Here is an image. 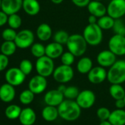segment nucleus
<instances>
[{"label": "nucleus", "instance_id": "nucleus-1", "mask_svg": "<svg viewBox=\"0 0 125 125\" xmlns=\"http://www.w3.org/2000/svg\"><path fill=\"white\" fill-rule=\"evenodd\" d=\"M59 116L66 122L76 121L81 115L82 108L76 100L65 99L57 107Z\"/></svg>", "mask_w": 125, "mask_h": 125}, {"label": "nucleus", "instance_id": "nucleus-2", "mask_svg": "<svg viewBox=\"0 0 125 125\" xmlns=\"http://www.w3.org/2000/svg\"><path fill=\"white\" fill-rule=\"evenodd\" d=\"M66 46L69 52L73 53L76 57H80L85 53L88 43L83 35L80 34H73L70 35L66 43Z\"/></svg>", "mask_w": 125, "mask_h": 125}, {"label": "nucleus", "instance_id": "nucleus-3", "mask_svg": "<svg viewBox=\"0 0 125 125\" xmlns=\"http://www.w3.org/2000/svg\"><path fill=\"white\" fill-rule=\"evenodd\" d=\"M108 81L111 84L125 83V61H116L108 71Z\"/></svg>", "mask_w": 125, "mask_h": 125}, {"label": "nucleus", "instance_id": "nucleus-4", "mask_svg": "<svg viewBox=\"0 0 125 125\" xmlns=\"http://www.w3.org/2000/svg\"><path fill=\"white\" fill-rule=\"evenodd\" d=\"M83 35L88 45L91 46H97L99 45L103 39L102 29L97 23L88 24L83 30Z\"/></svg>", "mask_w": 125, "mask_h": 125}, {"label": "nucleus", "instance_id": "nucleus-5", "mask_svg": "<svg viewBox=\"0 0 125 125\" xmlns=\"http://www.w3.org/2000/svg\"><path fill=\"white\" fill-rule=\"evenodd\" d=\"M53 60L54 59L46 55L37 59L35 62V70L37 73L45 78L52 75L55 69Z\"/></svg>", "mask_w": 125, "mask_h": 125}, {"label": "nucleus", "instance_id": "nucleus-6", "mask_svg": "<svg viewBox=\"0 0 125 125\" xmlns=\"http://www.w3.org/2000/svg\"><path fill=\"white\" fill-rule=\"evenodd\" d=\"M74 75V72L71 66L61 64L57 67L52 74L55 81L60 84H65L71 81Z\"/></svg>", "mask_w": 125, "mask_h": 125}, {"label": "nucleus", "instance_id": "nucleus-7", "mask_svg": "<svg viewBox=\"0 0 125 125\" xmlns=\"http://www.w3.org/2000/svg\"><path fill=\"white\" fill-rule=\"evenodd\" d=\"M35 35L29 29H22L17 32L16 37L14 40L18 48L27 49L34 44Z\"/></svg>", "mask_w": 125, "mask_h": 125}, {"label": "nucleus", "instance_id": "nucleus-8", "mask_svg": "<svg viewBox=\"0 0 125 125\" xmlns=\"http://www.w3.org/2000/svg\"><path fill=\"white\" fill-rule=\"evenodd\" d=\"M26 76L19 67H11L5 73L6 82L15 87L21 85L24 82Z\"/></svg>", "mask_w": 125, "mask_h": 125}, {"label": "nucleus", "instance_id": "nucleus-9", "mask_svg": "<svg viewBox=\"0 0 125 125\" xmlns=\"http://www.w3.org/2000/svg\"><path fill=\"white\" fill-rule=\"evenodd\" d=\"M75 100L82 109H89L96 102V94L90 89H85L80 92Z\"/></svg>", "mask_w": 125, "mask_h": 125}, {"label": "nucleus", "instance_id": "nucleus-10", "mask_svg": "<svg viewBox=\"0 0 125 125\" xmlns=\"http://www.w3.org/2000/svg\"><path fill=\"white\" fill-rule=\"evenodd\" d=\"M109 50L116 56L125 55V36L114 34L108 42Z\"/></svg>", "mask_w": 125, "mask_h": 125}, {"label": "nucleus", "instance_id": "nucleus-11", "mask_svg": "<svg viewBox=\"0 0 125 125\" xmlns=\"http://www.w3.org/2000/svg\"><path fill=\"white\" fill-rule=\"evenodd\" d=\"M107 13L113 19H119L125 15V0H111L107 7Z\"/></svg>", "mask_w": 125, "mask_h": 125}, {"label": "nucleus", "instance_id": "nucleus-12", "mask_svg": "<svg viewBox=\"0 0 125 125\" xmlns=\"http://www.w3.org/2000/svg\"><path fill=\"white\" fill-rule=\"evenodd\" d=\"M47 85L48 82L46 78L38 74L29 80L28 83V89L35 94H40L46 89Z\"/></svg>", "mask_w": 125, "mask_h": 125}, {"label": "nucleus", "instance_id": "nucleus-13", "mask_svg": "<svg viewBox=\"0 0 125 125\" xmlns=\"http://www.w3.org/2000/svg\"><path fill=\"white\" fill-rule=\"evenodd\" d=\"M87 75L89 82L93 84L102 83L108 78L107 70H105V67H102L101 66L93 67Z\"/></svg>", "mask_w": 125, "mask_h": 125}, {"label": "nucleus", "instance_id": "nucleus-14", "mask_svg": "<svg viewBox=\"0 0 125 125\" xmlns=\"http://www.w3.org/2000/svg\"><path fill=\"white\" fill-rule=\"evenodd\" d=\"M64 100L63 93L57 89L48 91L43 97V101L46 105L55 107H58Z\"/></svg>", "mask_w": 125, "mask_h": 125}, {"label": "nucleus", "instance_id": "nucleus-15", "mask_svg": "<svg viewBox=\"0 0 125 125\" xmlns=\"http://www.w3.org/2000/svg\"><path fill=\"white\" fill-rule=\"evenodd\" d=\"M116 56L111 51L104 50L98 53L97 61L99 65L102 67H111L116 62Z\"/></svg>", "mask_w": 125, "mask_h": 125}, {"label": "nucleus", "instance_id": "nucleus-16", "mask_svg": "<svg viewBox=\"0 0 125 125\" xmlns=\"http://www.w3.org/2000/svg\"><path fill=\"white\" fill-rule=\"evenodd\" d=\"M23 0H1V10L7 15L18 13L22 8Z\"/></svg>", "mask_w": 125, "mask_h": 125}, {"label": "nucleus", "instance_id": "nucleus-17", "mask_svg": "<svg viewBox=\"0 0 125 125\" xmlns=\"http://www.w3.org/2000/svg\"><path fill=\"white\" fill-rule=\"evenodd\" d=\"M15 97V86L6 83L0 86V100L6 103L12 102Z\"/></svg>", "mask_w": 125, "mask_h": 125}, {"label": "nucleus", "instance_id": "nucleus-18", "mask_svg": "<svg viewBox=\"0 0 125 125\" xmlns=\"http://www.w3.org/2000/svg\"><path fill=\"white\" fill-rule=\"evenodd\" d=\"M36 114L31 108H25L22 109L18 120L21 125H33L36 122Z\"/></svg>", "mask_w": 125, "mask_h": 125}, {"label": "nucleus", "instance_id": "nucleus-19", "mask_svg": "<svg viewBox=\"0 0 125 125\" xmlns=\"http://www.w3.org/2000/svg\"><path fill=\"white\" fill-rule=\"evenodd\" d=\"M87 8L90 14L97 18H101L107 13V7L99 1H91Z\"/></svg>", "mask_w": 125, "mask_h": 125}, {"label": "nucleus", "instance_id": "nucleus-20", "mask_svg": "<svg viewBox=\"0 0 125 125\" xmlns=\"http://www.w3.org/2000/svg\"><path fill=\"white\" fill-rule=\"evenodd\" d=\"M64 52L63 45L56 42H52L46 45V56L48 57L55 59L62 56Z\"/></svg>", "mask_w": 125, "mask_h": 125}, {"label": "nucleus", "instance_id": "nucleus-21", "mask_svg": "<svg viewBox=\"0 0 125 125\" xmlns=\"http://www.w3.org/2000/svg\"><path fill=\"white\" fill-rule=\"evenodd\" d=\"M22 9L27 15L34 16L39 13L41 5L38 0H23Z\"/></svg>", "mask_w": 125, "mask_h": 125}, {"label": "nucleus", "instance_id": "nucleus-22", "mask_svg": "<svg viewBox=\"0 0 125 125\" xmlns=\"http://www.w3.org/2000/svg\"><path fill=\"white\" fill-rule=\"evenodd\" d=\"M36 36L41 41H47L52 36V29L51 26L46 23H41L36 29Z\"/></svg>", "mask_w": 125, "mask_h": 125}, {"label": "nucleus", "instance_id": "nucleus-23", "mask_svg": "<svg viewBox=\"0 0 125 125\" xmlns=\"http://www.w3.org/2000/svg\"><path fill=\"white\" fill-rule=\"evenodd\" d=\"M41 116L46 122H52L55 121L59 117L57 107L46 105L41 111Z\"/></svg>", "mask_w": 125, "mask_h": 125}, {"label": "nucleus", "instance_id": "nucleus-24", "mask_svg": "<svg viewBox=\"0 0 125 125\" xmlns=\"http://www.w3.org/2000/svg\"><path fill=\"white\" fill-rule=\"evenodd\" d=\"M108 121L112 125H125V109H116L111 111Z\"/></svg>", "mask_w": 125, "mask_h": 125}, {"label": "nucleus", "instance_id": "nucleus-25", "mask_svg": "<svg viewBox=\"0 0 125 125\" xmlns=\"http://www.w3.org/2000/svg\"><path fill=\"white\" fill-rule=\"evenodd\" d=\"M93 68V61L88 56L82 57L77 62V70L80 74H88Z\"/></svg>", "mask_w": 125, "mask_h": 125}, {"label": "nucleus", "instance_id": "nucleus-26", "mask_svg": "<svg viewBox=\"0 0 125 125\" xmlns=\"http://www.w3.org/2000/svg\"><path fill=\"white\" fill-rule=\"evenodd\" d=\"M22 109L21 108L15 104H11L8 105L4 111V114L8 119L14 120L19 118Z\"/></svg>", "mask_w": 125, "mask_h": 125}, {"label": "nucleus", "instance_id": "nucleus-27", "mask_svg": "<svg viewBox=\"0 0 125 125\" xmlns=\"http://www.w3.org/2000/svg\"><path fill=\"white\" fill-rule=\"evenodd\" d=\"M109 93L115 100L124 99L125 97V89L121 84H111L109 88Z\"/></svg>", "mask_w": 125, "mask_h": 125}, {"label": "nucleus", "instance_id": "nucleus-28", "mask_svg": "<svg viewBox=\"0 0 125 125\" xmlns=\"http://www.w3.org/2000/svg\"><path fill=\"white\" fill-rule=\"evenodd\" d=\"M17 49V46L14 41H4L2 42L0 47L1 53L7 56H10L13 55Z\"/></svg>", "mask_w": 125, "mask_h": 125}, {"label": "nucleus", "instance_id": "nucleus-29", "mask_svg": "<svg viewBox=\"0 0 125 125\" xmlns=\"http://www.w3.org/2000/svg\"><path fill=\"white\" fill-rule=\"evenodd\" d=\"M115 23V19L110 15H104L98 18L97 24L102 30H108L113 29Z\"/></svg>", "mask_w": 125, "mask_h": 125}, {"label": "nucleus", "instance_id": "nucleus-30", "mask_svg": "<svg viewBox=\"0 0 125 125\" xmlns=\"http://www.w3.org/2000/svg\"><path fill=\"white\" fill-rule=\"evenodd\" d=\"M19 101L21 104L27 105L31 104L35 99V94L29 89L22 91L19 94Z\"/></svg>", "mask_w": 125, "mask_h": 125}, {"label": "nucleus", "instance_id": "nucleus-31", "mask_svg": "<svg viewBox=\"0 0 125 125\" xmlns=\"http://www.w3.org/2000/svg\"><path fill=\"white\" fill-rule=\"evenodd\" d=\"M30 51L33 56L38 59L46 55V46L40 42H35L30 47Z\"/></svg>", "mask_w": 125, "mask_h": 125}, {"label": "nucleus", "instance_id": "nucleus-32", "mask_svg": "<svg viewBox=\"0 0 125 125\" xmlns=\"http://www.w3.org/2000/svg\"><path fill=\"white\" fill-rule=\"evenodd\" d=\"M22 23V19L18 13L8 15V19H7V24L10 28L13 29H17L20 28Z\"/></svg>", "mask_w": 125, "mask_h": 125}, {"label": "nucleus", "instance_id": "nucleus-33", "mask_svg": "<svg viewBox=\"0 0 125 125\" xmlns=\"http://www.w3.org/2000/svg\"><path fill=\"white\" fill-rule=\"evenodd\" d=\"M69 37L70 35L67 31L64 30H59L56 31L53 35V40L54 42H56L63 45H66Z\"/></svg>", "mask_w": 125, "mask_h": 125}, {"label": "nucleus", "instance_id": "nucleus-34", "mask_svg": "<svg viewBox=\"0 0 125 125\" xmlns=\"http://www.w3.org/2000/svg\"><path fill=\"white\" fill-rule=\"evenodd\" d=\"M80 94L79 89L74 86H66L65 91L63 92V95L65 99L67 100H76L78 94Z\"/></svg>", "mask_w": 125, "mask_h": 125}, {"label": "nucleus", "instance_id": "nucleus-35", "mask_svg": "<svg viewBox=\"0 0 125 125\" xmlns=\"http://www.w3.org/2000/svg\"><path fill=\"white\" fill-rule=\"evenodd\" d=\"M75 57L76 56L73 53H71L68 51L66 52H63V53L60 56V61L62 64L71 66L75 61Z\"/></svg>", "mask_w": 125, "mask_h": 125}, {"label": "nucleus", "instance_id": "nucleus-36", "mask_svg": "<svg viewBox=\"0 0 125 125\" xmlns=\"http://www.w3.org/2000/svg\"><path fill=\"white\" fill-rule=\"evenodd\" d=\"M19 69L26 75H29L33 69V64L32 62L29 59H23L19 64Z\"/></svg>", "mask_w": 125, "mask_h": 125}, {"label": "nucleus", "instance_id": "nucleus-37", "mask_svg": "<svg viewBox=\"0 0 125 125\" xmlns=\"http://www.w3.org/2000/svg\"><path fill=\"white\" fill-rule=\"evenodd\" d=\"M17 35V32L15 29L11 28H7L1 32V37L4 41H14Z\"/></svg>", "mask_w": 125, "mask_h": 125}, {"label": "nucleus", "instance_id": "nucleus-38", "mask_svg": "<svg viewBox=\"0 0 125 125\" xmlns=\"http://www.w3.org/2000/svg\"><path fill=\"white\" fill-rule=\"evenodd\" d=\"M113 29L115 32V34L125 36V24L121 18L115 20V23Z\"/></svg>", "mask_w": 125, "mask_h": 125}, {"label": "nucleus", "instance_id": "nucleus-39", "mask_svg": "<svg viewBox=\"0 0 125 125\" xmlns=\"http://www.w3.org/2000/svg\"><path fill=\"white\" fill-rule=\"evenodd\" d=\"M111 111L106 107H100L97 111V116L100 122L108 120Z\"/></svg>", "mask_w": 125, "mask_h": 125}, {"label": "nucleus", "instance_id": "nucleus-40", "mask_svg": "<svg viewBox=\"0 0 125 125\" xmlns=\"http://www.w3.org/2000/svg\"><path fill=\"white\" fill-rule=\"evenodd\" d=\"M9 64L8 56L0 53V72L4 70Z\"/></svg>", "mask_w": 125, "mask_h": 125}, {"label": "nucleus", "instance_id": "nucleus-41", "mask_svg": "<svg viewBox=\"0 0 125 125\" xmlns=\"http://www.w3.org/2000/svg\"><path fill=\"white\" fill-rule=\"evenodd\" d=\"M91 0H71L73 4L78 7H88Z\"/></svg>", "mask_w": 125, "mask_h": 125}, {"label": "nucleus", "instance_id": "nucleus-42", "mask_svg": "<svg viewBox=\"0 0 125 125\" xmlns=\"http://www.w3.org/2000/svg\"><path fill=\"white\" fill-rule=\"evenodd\" d=\"M7 19L8 15L2 10H0V27L7 23Z\"/></svg>", "mask_w": 125, "mask_h": 125}, {"label": "nucleus", "instance_id": "nucleus-43", "mask_svg": "<svg viewBox=\"0 0 125 125\" xmlns=\"http://www.w3.org/2000/svg\"><path fill=\"white\" fill-rule=\"evenodd\" d=\"M115 106L116 109H124L125 108V103L124 99L115 100Z\"/></svg>", "mask_w": 125, "mask_h": 125}, {"label": "nucleus", "instance_id": "nucleus-44", "mask_svg": "<svg viewBox=\"0 0 125 125\" xmlns=\"http://www.w3.org/2000/svg\"><path fill=\"white\" fill-rule=\"evenodd\" d=\"M97 18L93 15H90L88 18V24H95L97 23Z\"/></svg>", "mask_w": 125, "mask_h": 125}, {"label": "nucleus", "instance_id": "nucleus-45", "mask_svg": "<svg viewBox=\"0 0 125 125\" xmlns=\"http://www.w3.org/2000/svg\"><path fill=\"white\" fill-rule=\"evenodd\" d=\"M99 125H112L111 124V122L107 120V121H102V122H100Z\"/></svg>", "mask_w": 125, "mask_h": 125}, {"label": "nucleus", "instance_id": "nucleus-46", "mask_svg": "<svg viewBox=\"0 0 125 125\" xmlns=\"http://www.w3.org/2000/svg\"><path fill=\"white\" fill-rule=\"evenodd\" d=\"M53 4H61L64 0H50Z\"/></svg>", "mask_w": 125, "mask_h": 125}, {"label": "nucleus", "instance_id": "nucleus-47", "mask_svg": "<svg viewBox=\"0 0 125 125\" xmlns=\"http://www.w3.org/2000/svg\"><path fill=\"white\" fill-rule=\"evenodd\" d=\"M1 0H0V9H1Z\"/></svg>", "mask_w": 125, "mask_h": 125}, {"label": "nucleus", "instance_id": "nucleus-48", "mask_svg": "<svg viewBox=\"0 0 125 125\" xmlns=\"http://www.w3.org/2000/svg\"><path fill=\"white\" fill-rule=\"evenodd\" d=\"M94 1H101L102 0H94Z\"/></svg>", "mask_w": 125, "mask_h": 125}, {"label": "nucleus", "instance_id": "nucleus-49", "mask_svg": "<svg viewBox=\"0 0 125 125\" xmlns=\"http://www.w3.org/2000/svg\"><path fill=\"white\" fill-rule=\"evenodd\" d=\"M124 100H125V98H124Z\"/></svg>", "mask_w": 125, "mask_h": 125}]
</instances>
